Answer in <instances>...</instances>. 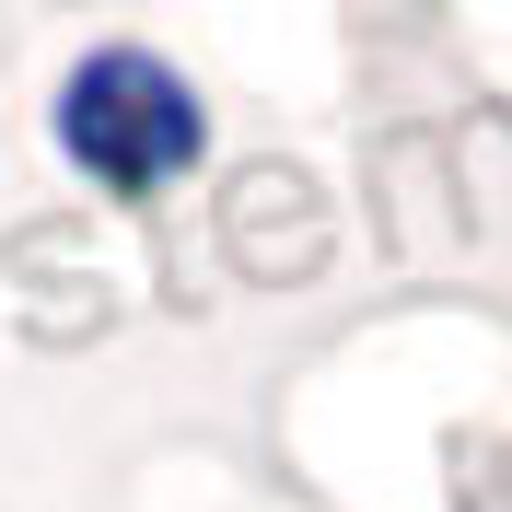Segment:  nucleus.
Returning a JSON list of instances; mask_svg holds the SVG:
<instances>
[{"label": "nucleus", "instance_id": "nucleus-1", "mask_svg": "<svg viewBox=\"0 0 512 512\" xmlns=\"http://www.w3.org/2000/svg\"><path fill=\"white\" fill-rule=\"evenodd\" d=\"M59 140L82 175H105L117 198H152L175 163L198 152V105L187 82L163 59H140V47H105V59L70 70V94H59Z\"/></svg>", "mask_w": 512, "mask_h": 512}]
</instances>
